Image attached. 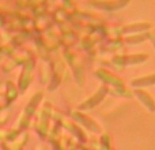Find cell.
Instances as JSON below:
<instances>
[{
	"mask_svg": "<svg viewBox=\"0 0 155 150\" xmlns=\"http://www.w3.org/2000/svg\"><path fill=\"white\" fill-rule=\"evenodd\" d=\"M153 83H155V75H150V77L136 79V80H134V82H132V85L139 86V85H153Z\"/></svg>",
	"mask_w": 155,
	"mask_h": 150,
	"instance_id": "7a4b0ae2",
	"label": "cell"
},
{
	"mask_svg": "<svg viewBox=\"0 0 155 150\" xmlns=\"http://www.w3.org/2000/svg\"><path fill=\"white\" fill-rule=\"evenodd\" d=\"M128 3L129 0H94V2H91V4L98 8H102V10L114 11L125 7Z\"/></svg>",
	"mask_w": 155,
	"mask_h": 150,
	"instance_id": "6da1fadb",
	"label": "cell"
}]
</instances>
